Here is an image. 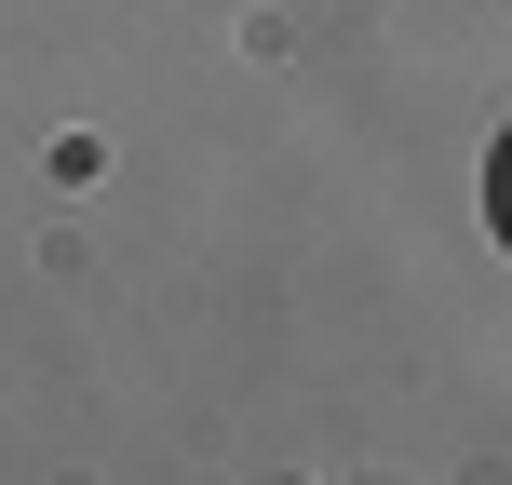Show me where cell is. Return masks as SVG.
<instances>
[{
  "instance_id": "cell-1",
  "label": "cell",
  "mask_w": 512,
  "mask_h": 485,
  "mask_svg": "<svg viewBox=\"0 0 512 485\" xmlns=\"http://www.w3.org/2000/svg\"><path fill=\"white\" fill-rule=\"evenodd\" d=\"M486 230L512 243V135H499V149H486Z\"/></svg>"
}]
</instances>
